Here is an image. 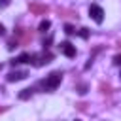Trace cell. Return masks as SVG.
<instances>
[{
    "instance_id": "6da1fadb",
    "label": "cell",
    "mask_w": 121,
    "mask_h": 121,
    "mask_svg": "<svg viewBox=\"0 0 121 121\" xmlns=\"http://www.w3.org/2000/svg\"><path fill=\"white\" fill-rule=\"evenodd\" d=\"M60 79H62V74L60 72H51L43 81H40V85L45 89V91H53L60 85Z\"/></svg>"
},
{
    "instance_id": "7a4b0ae2",
    "label": "cell",
    "mask_w": 121,
    "mask_h": 121,
    "mask_svg": "<svg viewBox=\"0 0 121 121\" xmlns=\"http://www.w3.org/2000/svg\"><path fill=\"white\" fill-rule=\"evenodd\" d=\"M51 59H53V55H51L49 51H43V53H36V55H30V62H32L34 66H42V64H47V62H51Z\"/></svg>"
},
{
    "instance_id": "3957f363",
    "label": "cell",
    "mask_w": 121,
    "mask_h": 121,
    "mask_svg": "<svg viewBox=\"0 0 121 121\" xmlns=\"http://www.w3.org/2000/svg\"><path fill=\"white\" fill-rule=\"evenodd\" d=\"M89 15L93 17L95 23H102L104 21V9L100 6H96V4H91L89 6Z\"/></svg>"
},
{
    "instance_id": "277c9868",
    "label": "cell",
    "mask_w": 121,
    "mask_h": 121,
    "mask_svg": "<svg viewBox=\"0 0 121 121\" xmlns=\"http://www.w3.org/2000/svg\"><path fill=\"white\" fill-rule=\"evenodd\" d=\"M59 49H60V53H64L66 57H76V47L70 43V42H60L59 43Z\"/></svg>"
},
{
    "instance_id": "5b68a950",
    "label": "cell",
    "mask_w": 121,
    "mask_h": 121,
    "mask_svg": "<svg viewBox=\"0 0 121 121\" xmlns=\"http://www.w3.org/2000/svg\"><path fill=\"white\" fill-rule=\"evenodd\" d=\"M30 11L32 13H47L49 11V6H45V4H30Z\"/></svg>"
},
{
    "instance_id": "8992f818",
    "label": "cell",
    "mask_w": 121,
    "mask_h": 121,
    "mask_svg": "<svg viewBox=\"0 0 121 121\" xmlns=\"http://www.w3.org/2000/svg\"><path fill=\"white\" fill-rule=\"evenodd\" d=\"M26 76H28V72H17L15 70V72L8 74V81H19V79H25Z\"/></svg>"
},
{
    "instance_id": "52a82bcc",
    "label": "cell",
    "mask_w": 121,
    "mask_h": 121,
    "mask_svg": "<svg viewBox=\"0 0 121 121\" xmlns=\"http://www.w3.org/2000/svg\"><path fill=\"white\" fill-rule=\"evenodd\" d=\"M30 96H32V89H30V87H28V89H23V91L19 93V98H21V100H28Z\"/></svg>"
},
{
    "instance_id": "ba28073f",
    "label": "cell",
    "mask_w": 121,
    "mask_h": 121,
    "mask_svg": "<svg viewBox=\"0 0 121 121\" xmlns=\"http://www.w3.org/2000/svg\"><path fill=\"white\" fill-rule=\"evenodd\" d=\"M49 26H51V23H49L47 19H43V21L40 23V26H38V30H40V32H47V30H49Z\"/></svg>"
},
{
    "instance_id": "9c48e42d",
    "label": "cell",
    "mask_w": 121,
    "mask_h": 121,
    "mask_svg": "<svg viewBox=\"0 0 121 121\" xmlns=\"http://www.w3.org/2000/svg\"><path fill=\"white\" fill-rule=\"evenodd\" d=\"M17 60H19V62H30V55H28V53H21V55L17 57Z\"/></svg>"
},
{
    "instance_id": "30bf717a",
    "label": "cell",
    "mask_w": 121,
    "mask_h": 121,
    "mask_svg": "<svg viewBox=\"0 0 121 121\" xmlns=\"http://www.w3.org/2000/svg\"><path fill=\"white\" fill-rule=\"evenodd\" d=\"M64 32H66L68 36H72V34H76V28H74L72 25H64Z\"/></svg>"
},
{
    "instance_id": "8fae6325",
    "label": "cell",
    "mask_w": 121,
    "mask_h": 121,
    "mask_svg": "<svg viewBox=\"0 0 121 121\" xmlns=\"http://www.w3.org/2000/svg\"><path fill=\"white\" fill-rule=\"evenodd\" d=\"M17 43H19L17 40H9V42H8V49H15V47H19Z\"/></svg>"
},
{
    "instance_id": "7c38bea8",
    "label": "cell",
    "mask_w": 121,
    "mask_h": 121,
    "mask_svg": "<svg viewBox=\"0 0 121 121\" xmlns=\"http://www.w3.org/2000/svg\"><path fill=\"white\" fill-rule=\"evenodd\" d=\"M79 36H81V38H87V36H89V28H81V30H79Z\"/></svg>"
},
{
    "instance_id": "4fadbf2b",
    "label": "cell",
    "mask_w": 121,
    "mask_h": 121,
    "mask_svg": "<svg viewBox=\"0 0 121 121\" xmlns=\"http://www.w3.org/2000/svg\"><path fill=\"white\" fill-rule=\"evenodd\" d=\"M100 89H102V93H106V95H110V93H112L110 85H100Z\"/></svg>"
},
{
    "instance_id": "5bb4252c",
    "label": "cell",
    "mask_w": 121,
    "mask_h": 121,
    "mask_svg": "<svg viewBox=\"0 0 121 121\" xmlns=\"http://www.w3.org/2000/svg\"><path fill=\"white\" fill-rule=\"evenodd\" d=\"M113 64H117V66H121V53L113 57Z\"/></svg>"
},
{
    "instance_id": "9a60e30c",
    "label": "cell",
    "mask_w": 121,
    "mask_h": 121,
    "mask_svg": "<svg viewBox=\"0 0 121 121\" xmlns=\"http://www.w3.org/2000/svg\"><path fill=\"white\" fill-rule=\"evenodd\" d=\"M9 64H11V66H17V64H19V60H17V59H11V60H9Z\"/></svg>"
},
{
    "instance_id": "2e32d148",
    "label": "cell",
    "mask_w": 121,
    "mask_h": 121,
    "mask_svg": "<svg viewBox=\"0 0 121 121\" xmlns=\"http://www.w3.org/2000/svg\"><path fill=\"white\" fill-rule=\"evenodd\" d=\"M78 89H79V91H78V93H81V95H83V93H85V89H87V87H85V85H79V87H78Z\"/></svg>"
},
{
    "instance_id": "e0dca14e",
    "label": "cell",
    "mask_w": 121,
    "mask_h": 121,
    "mask_svg": "<svg viewBox=\"0 0 121 121\" xmlns=\"http://www.w3.org/2000/svg\"><path fill=\"white\" fill-rule=\"evenodd\" d=\"M6 34V28H4V25H0V36H4Z\"/></svg>"
},
{
    "instance_id": "ac0fdd59",
    "label": "cell",
    "mask_w": 121,
    "mask_h": 121,
    "mask_svg": "<svg viewBox=\"0 0 121 121\" xmlns=\"http://www.w3.org/2000/svg\"><path fill=\"white\" fill-rule=\"evenodd\" d=\"M2 112H4V108H2V106H0V113H2Z\"/></svg>"
},
{
    "instance_id": "d6986e66",
    "label": "cell",
    "mask_w": 121,
    "mask_h": 121,
    "mask_svg": "<svg viewBox=\"0 0 121 121\" xmlns=\"http://www.w3.org/2000/svg\"><path fill=\"white\" fill-rule=\"evenodd\" d=\"M0 70H2V64H0Z\"/></svg>"
},
{
    "instance_id": "ffe728a7",
    "label": "cell",
    "mask_w": 121,
    "mask_h": 121,
    "mask_svg": "<svg viewBox=\"0 0 121 121\" xmlns=\"http://www.w3.org/2000/svg\"><path fill=\"white\" fill-rule=\"evenodd\" d=\"M119 78H121V74H119Z\"/></svg>"
},
{
    "instance_id": "44dd1931",
    "label": "cell",
    "mask_w": 121,
    "mask_h": 121,
    "mask_svg": "<svg viewBox=\"0 0 121 121\" xmlns=\"http://www.w3.org/2000/svg\"><path fill=\"white\" fill-rule=\"evenodd\" d=\"M119 45H121V43H119Z\"/></svg>"
}]
</instances>
